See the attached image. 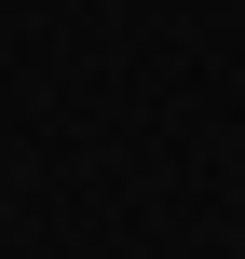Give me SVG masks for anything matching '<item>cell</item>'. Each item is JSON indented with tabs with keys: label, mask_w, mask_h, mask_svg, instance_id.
I'll list each match as a JSON object with an SVG mask.
<instances>
[]
</instances>
